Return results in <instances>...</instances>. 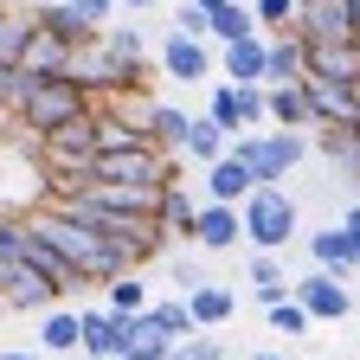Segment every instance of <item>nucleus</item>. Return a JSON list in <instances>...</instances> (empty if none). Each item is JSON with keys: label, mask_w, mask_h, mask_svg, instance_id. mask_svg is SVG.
I'll use <instances>...</instances> for the list:
<instances>
[{"label": "nucleus", "mask_w": 360, "mask_h": 360, "mask_svg": "<svg viewBox=\"0 0 360 360\" xmlns=\"http://www.w3.org/2000/svg\"><path fill=\"white\" fill-rule=\"evenodd\" d=\"M26 219H32V232H39V238H52V245L65 251V264L84 277V290H103V283L129 277V257H122V251H116L103 232H90V225L65 219L58 206H32Z\"/></svg>", "instance_id": "nucleus-1"}, {"label": "nucleus", "mask_w": 360, "mask_h": 360, "mask_svg": "<svg viewBox=\"0 0 360 360\" xmlns=\"http://www.w3.org/2000/svg\"><path fill=\"white\" fill-rule=\"evenodd\" d=\"M84 110H97V97H90L77 77H32V71H26V90H20V103H13V122L32 129L39 142H45L52 129H65V122L84 116Z\"/></svg>", "instance_id": "nucleus-2"}, {"label": "nucleus", "mask_w": 360, "mask_h": 360, "mask_svg": "<svg viewBox=\"0 0 360 360\" xmlns=\"http://www.w3.org/2000/svg\"><path fill=\"white\" fill-rule=\"evenodd\" d=\"M309 148H315V142H309V135H296V129H251V135H232V155L264 180V187H283L290 167H296Z\"/></svg>", "instance_id": "nucleus-3"}, {"label": "nucleus", "mask_w": 360, "mask_h": 360, "mask_svg": "<svg viewBox=\"0 0 360 360\" xmlns=\"http://www.w3.org/2000/svg\"><path fill=\"white\" fill-rule=\"evenodd\" d=\"M296 200L283 193V187H257L251 200H245V245L251 251H283L290 238H296Z\"/></svg>", "instance_id": "nucleus-4"}, {"label": "nucleus", "mask_w": 360, "mask_h": 360, "mask_svg": "<svg viewBox=\"0 0 360 360\" xmlns=\"http://www.w3.org/2000/svg\"><path fill=\"white\" fill-rule=\"evenodd\" d=\"M58 283L52 277H39L32 264H13V270H0V302H7L13 315H52L58 309Z\"/></svg>", "instance_id": "nucleus-5"}, {"label": "nucleus", "mask_w": 360, "mask_h": 360, "mask_svg": "<svg viewBox=\"0 0 360 360\" xmlns=\"http://www.w3.org/2000/svg\"><path fill=\"white\" fill-rule=\"evenodd\" d=\"M161 71L174 84H206L219 71V52H212V39H187V32H167L161 39Z\"/></svg>", "instance_id": "nucleus-6"}, {"label": "nucleus", "mask_w": 360, "mask_h": 360, "mask_svg": "<svg viewBox=\"0 0 360 360\" xmlns=\"http://www.w3.org/2000/svg\"><path fill=\"white\" fill-rule=\"evenodd\" d=\"M296 302L315 315V322H347L354 315V296L341 277H328V270H309V277H296Z\"/></svg>", "instance_id": "nucleus-7"}, {"label": "nucleus", "mask_w": 360, "mask_h": 360, "mask_svg": "<svg viewBox=\"0 0 360 360\" xmlns=\"http://www.w3.org/2000/svg\"><path fill=\"white\" fill-rule=\"evenodd\" d=\"M219 77L225 84H270V39H238V45H219Z\"/></svg>", "instance_id": "nucleus-8"}, {"label": "nucleus", "mask_w": 360, "mask_h": 360, "mask_svg": "<svg viewBox=\"0 0 360 360\" xmlns=\"http://www.w3.org/2000/svg\"><path fill=\"white\" fill-rule=\"evenodd\" d=\"M39 26L52 32L58 45H71V52H84V45H97V39H103L97 26H90V13L77 7V0H45V7H39Z\"/></svg>", "instance_id": "nucleus-9"}, {"label": "nucleus", "mask_w": 360, "mask_h": 360, "mask_svg": "<svg viewBox=\"0 0 360 360\" xmlns=\"http://www.w3.org/2000/svg\"><path fill=\"white\" fill-rule=\"evenodd\" d=\"M193 245H200V251H238V245H245V206H219V200H206V206H200V232H193Z\"/></svg>", "instance_id": "nucleus-10"}, {"label": "nucleus", "mask_w": 360, "mask_h": 360, "mask_svg": "<svg viewBox=\"0 0 360 360\" xmlns=\"http://www.w3.org/2000/svg\"><path fill=\"white\" fill-rule=\"evenodd\" d=\"M309 257H315V270H328V277H354L360 270V245L347 238V225H322V232H309Z\"/></svg>", "instance_id": "nucleus-11"}, {"label": "nucleus", "mask_w": 360, "mask_h": 360, "mask_svg": "<svg viewBox=\"0 0 360 360\" xmlns=\"http://www.w3.org/2000/svg\"><path fill=\"white\" fill-rule=\"evenodd\" d=\"M200 206L206 200H193L187 187H180V180H174V187H161V232H167V245H193V232H200Z\"/></svg>", "instance_id": "nucleus-12"}, {"label": "nucleus", "mask_w": 360, "mask_h": 360, "mask_svg": "<svg viewBox=\"0 0 360 360\" xmlns=\"http://www.w3.org/2000/svg\"><path fill=\"white\" fill-rule=\"evenodd\" d=\"M122 315L103 309V302H84V354L90 360H122Z\"/></svg>", "instance_id": "nucleus-13"}, {"label": "nucleus", "mask_w": 360, "mask_h": 360, "mask_svg": "<svg viewBox=\"0 0 360 360\" xmlns=\"http://www.w3.org/2000/svg\"><path fill=\"white\" fill-rule=\"evenodd\" d=\"M257 187H264V180H257L238 155H225L219 167H206V200H219V206H245Z\"/></svg>", "instance_id": "nucleus-14"}, {"label": "nucleus", "mask_w": 360, "mask_h": 360, "mask_svg": "<svg viewBox=\"0 0 360 360\" xmlns=\"http://www.w3.org/2000/svg\"><path fill=\"white\" fill-rule=\"evenodd\" d=\"M270 129H296V135H315L309 84H270Z\"/></svg>", "instance_id": "nucleus-15"}, {"label": "nucleus", "mask_w": 360, "mask_h": 360, "mask_svg": "<svg viewBox=\"0 0 360 360\" xmlns=\"http://www.w3.org/2000/svg\"><path fill=\"white\" fill-rule=\"evenodd\" d=\"M187 309H193L200 335H212V328H225L238 315V290L232 283H200V290H187Z\"/></svg>", "instance_id": "nucleus-16"}, {"label": "nucleus", "mask_w": 360, "mask_h": 360, "mask_svg": "<svg viewBox=\"0 0 360 360\" xmlns=\"http://www.w3.org/2000/svg\"><path fill=\"white\" fill-rule=\"evenodd\" d=\"M142 142H155L142 122H129L122 110L97 103V155H122V148H142Z\"/></svg>", "instance_id": "nucleus-17"}, {"label": "nucleus", "mask_w": 360, "mask_h": 360, "mask_svg": "<svg viewBox=\"0 0 360 360\" xmlns=\"http://www.w3.org/2000/svg\"><path fill=\"white\" fill-rule=\"evenodd\" d=\"M39 39V7H7V20H0V65H26Z\"/></svg>", "instance_id": "nucleus-18"}, {"label": "nucleus", "mask_w": 360, "mask_h": 360, "mask_svg": "<svg viewBox=\"0 0 360 360\" xmlns=\"http://www.w3.org/2000/svg\"><path fill=\"white\" fill-rule=\"evenodd\" d=\"M245 277H251V290H257V302L270 309V302H290L296 296V283L283 277V264H277V251H251V264H245Z\"/></svg>", "instance_id": "nucleus-19"}, {"label": "nucleus", "mask_w": 360, "mask_h": 360, "mask_svg": "<svg viewBox=\"0 0 360 360\" xmlns=\"http://www.w3.org/2000/svg\"><path fill=\"white\" fill-rule=\"evenodd\" d=\"M39 347H45V354H77V347H84V309H52V315H39Z\"/></svg>", "instance_id": "nucleus-20"}, {"label": "nucleus", "mask_w": 360, "mask_h": 360, "mask_svg": "<svg viewBox=\"0 0 360 360\" xmlns=\"http://www.w3.org/2000/svg\"><path fill=\"white\" fill-rule=\"evenodd\" d=\"M225 155H232V129H219L212 116H193V135H187V161H200V167H219Z\"/></svg>", "instance_id": "nucleus-21"}, {"label": "nucleus", "mask_w": 360, "mask_h": 360, "mask_svg": "<svg viewBox=\"0 0 360 360\" xmlns=\"http://www.w3.org/2000/svg\"><path fill=\"white\" fill-rule=\"evenodd\" d=\"M71 58H77L71 45H58L52 32L39 26V39H32V52H26V65H20V71H32V77H71Z\"/></svg>", "instance_id": "nucleus-22"}, {"label": "nucleus", "mask_w": 360, "mask_h": 360, "mask_svg": "<svg viewBox=\"0 0 360 360\" xmlns=\"http://www.w3.org/2000/svg\"><path fill=\"white\" fill-rule=\"evenodd\" d=\"M148 135L167 148V155H187V135H193V116L187 110H174V103H155L148 110Z\"/></svg>", "instance_id": "nucleus-23"}, {"label": "nucleus", "mask_w": 360, "mask_h": 360, "mask_svg": "<svg viewBox=\"0 0 360 360\" xmlns=\"http://www.w3.org/2000/svg\"><path fill=\"white\" fill-rule=\"evenodd\" d=\"M302 77H309L302 39L296 32H277V39H270V84H302Z\"/></svg>", "instance_id": "nucleus-24"}, {"label": "nucleus", "mask_w": 360, "mask_h": 360, "mask_svg": "<svg viewBox=\"0 0 360 360\" xmlns=\"http://www.w3.org/2000/svg\"><path fill=\"white\" fill-rule=\"evenodd\" d=\"M148 315H155V328H161L167 341H193V335H200V322H193L187 296H167V302H148Z\"/></svg>", "instance_id": "nucleus-25"}, {"label": "nucleus", "mask_w": 360, "mask_h": 360, "mask_svg": "<svg viewBox=\"0 0 360 360\" xmlns=\"http://www.w3.org/2000/svg\"><path fill=\"white\" fill-rule=\"evenodd\" d=\"M257 32H264V26H257V13L245 7V0H232V7L212 13V39H219V45H238V39H257Z\"/></svg>", "instance_id": "nucleus-26"}, {"label": "nucleus", "mask_w": 360, "mask_h": 360, "mask_svg": "<svg viewBox=\"0 0 360 360\" xmlns=\"http://www.w3.org/2000/svg\"><path fill=\"white\" fill-rule=\"evenodd\" d=\"M309 142H315V155H322V161H335V167H354V174H360V142H354V129H315Z\"/></svg>", "instance_id": "nucleus-27"}, {"label": "nucleus", "mask_w": 360, "mask_h": 360, "mask_svg": "<svg viewBox=\"0 0 360 360\" xmlns=\"http://www.w3.org/2000/svg\"><path fill=\"white\" fill-rule=\"evenodd\" d=\"M103 309H116V315H142V309H148V283H142V270H129V277L103 283Z\"/></svg>", "instance_id": "nucleus-28"}, {"label": "nucleus", "mask_w": 360, "mask_h": 360, "mask_svg": "<svg viewBox=\"0 0 360 360\" xmlns=\"http://www.w3.org/2000/svg\"><path fill=\"white\" fill-rule=\"evenodd\" d=\"M26 245H32V225H26V212H0V270L26 264Z\"/></svg>", "instance_id": "nucleus-29"}, {"label": "nucleus", "mask_w": 360, "mask_h": 360, "mask_svg": "<svg viewBox=\"0 0 360 360\" xmlns=\"http://www.w3.org/2000/svg\"><path fill=\"white\" fill-rule=\"evenodd\" d=\"M200 257H206L200 245H193V251H187V245H174V251H167V270H174V283H180V296H187V290H200V283H212Z\"/></svg>", "instance_id": "nucleus-30"}, {"label": "nucleus", "mask_w": 360, "mask_h": 360, "mask_svg": "<svg viewBox=\"0 0 360 360\" xmlns=\"http://www.w3.org/2000/svg\"><path fill=\"white\" fill-rule=\"evenodd\" d=\"M206 116H212L219 129L245 135V116H238V84H212V103H206Z\"/></svg>", "instance_id": "nucleus-31"}, {"label": "nucleus", "mask_w": 360, "mask_h": 360, "mask_svg": "<svg viewBox=\"0 0 360 360\" xmlns=\"http://www.w3.org/2000/svg\"><path fill=\"white\" fill-rule=\"evenodd\" d=\"M264 315H270V328H277V335H290V341H296V335H309V328H315V315H309V309H302V302H296V296H290V302H270V309H264Z\"/></svg>", "instance_id": "nucleus-32"}, {"label": "nucleus", "mask_w": 360, "mask_h": 360, "mask_svg": "<svg viewBox=\"0 0 360 360\" xmlns=\"http://www.w3.org/2000/svg\"><path fill=\"white\" fill-rule=\"evenodd\" d=\"M251 13H257L264 32H290L296 13H302V0H251Z\"/></svg>", "instance_id": "nucleus-33"}, {"label": "nucleus", "mask_w": 360, "mask_h": 360, "mask_svg": "<svg viewBox=\"0 0 360 360\" xmlns=\"http://www.w3.org/2000/svg\"><path fill=\"white\" fill-rule=\"evenodd\" d=\"M103 52L142 65V58H148V32H135V26H103Z\"/></svg>", "instance_id": "nucleus-34"}, {"label": "nucleus", "mask_w": 360, "mask_h": 360, "mask_svg": "<svg viewBox=\"0 0 360 360\" xmlns=\"http://www.w3.org/2000/svg\"><path fill=\"white\" fill-rule=\"evenodd\" d=\"M174 32H187V39H212V13L200 7V0H180V20H174Z\"/></svg>", "instance_id": "nucleus-35"}, {"label": "nucleus", "mask_w": 360, "mask_h": 360, "mask_svg": "<svg viewBox=\"0 0 360 360\" xmlns=\"http://www.w3.org/2000/svg\"><path fill=\"white\" fill-rule=\"evenodd\" d=\"M20 90H26V71H20V65H0V116H13Z\"/></svg>", "instance_id": "nucleus-36"}, {"label": "nucleus", "mask_w": 360, "mask_h": 360, "mask_svg": "<svg viewBox=\"0 0 360 360\" xmlns=\"http://www.w3.org/2000/svg\"><path fill=\"white\" fill-rule=\"evenodd\" d=\"M180 354H187V360H232L219 335H193V341H180Z\"/></svg>", "instance_id": "nucleus-37"}, {"label": "nucleus", "mask_w": 360, "mask_h": 360, "mask_svg": "<svg viewBox=\"0 0 360 360\" xmlns=\"http://www.w3.org/2000/svg\"><path fill=\"white\" fill-rule=\"evenodd\" d=\"M77 7L90 13V26L103 32V26H116V13H122V0H77Z\"/></svg>", "instance_id": "nucleus-38"}, {"label": "nucleus", "mask_w": 360, "mask_h": 360, "mask_svg": "<svg viewBox=\"0 0 360 360\" xmlns=\"http://www.w3.org/2000/svg\"><path fill=\"white\" fill-rule=\"evenodd\" d=\"M341 225H347V238H354V245H360V200H354V206H347V212H341Z\"/></svg>", "instance_id": "nucleus-39"}, {"label": "nucleus", "mask_w": 360, "mask_h": 360, "mask_svg": "<svg viewBox=\"0 0 360 360\" xmlns=\"http://www.w3.org/2000/svg\"><path fill=\"white\" fill-rule=\"evenodd\" d=\"M155 7V0H122V13H148Z\"/></svg>", "instance_id": "nucleus-40"}, {"label": "nucleus", "mask_w": 360, "mask_h": 360, "mask_svg": "<svg viewBox=\"0 0 360 360\" xmlns=\"http://www.w3.org/2000/svg\"><path fill=\"white\" fill-rule=\"evenodd\" d=\"M0 360H39V354L32 347H13V354H0Z\"/></svg>", "instance_id": "nucleus-41"}, {"label": "nucleus", "mask_w": 360, "mask_h": 360, "mask_svg": "<svg viewBox=\"0 0 360 360\" xmlns=\"http://www.w3.org/2000/svg\"><path fill=\"white\" fill-rule=\"evenodd\" d=\"M251 360H283V354H251Z\"/></svg>", "instance_id": "nucleus-42"}, {"label": "nucleus", "mask_w": 360, "mask_h": 360, "mask_svg": "<svg viewBox=\"0 0 360 360\" xmlns=\"http://www.w3.org/2000/svg\"><path fill=\"white\" fill-rule=\"evenodd\" d=\"M167 360H187V354H180V347H174V354H167Z\"/></svg>", "instance_id": "nucleus-43"}, {"label": "nucleus", "mask_w": 360, "mask_h": 360, "mask_svg": "<svg viewBox=\"0 0 360 360\" xmlns=\"http://www.w3.org/2000/svg\"><path fill=\"white\" fill-rule=\"evenodd\" d=\"M0 20H7V0H0Z\"/></svg>", "instance_id": "nucleus-44"}, {"label": "nucleus", "mask_w": 360, "mask_h": 360, "mask_svg": "<svg viewBox=\"0 0 360 360\" xmlns=\"http://www.w3.org/2000/svg\"><path fill=\"white\" fill-rule=\"evenodd\" d=\"M354 142H360V129H354Z\"/></svg>", "instance_id": "nucleus-45"}, {"label": "nucleus", "mask_w": 360, "mask_h": 360, "mask_svg": "<svg viewBox=\"0 0 360 360\" xmlns=\"http://www.w3.org/2000/svg\"><path fill=\"white\" fill-rule=\"evenodd\" d=\"M0 122H13V116H0Z\"/></svg>", "instance_id": "nucleus-46"}]
</instances>
